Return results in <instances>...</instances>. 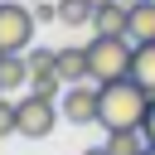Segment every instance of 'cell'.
I'll use <instances>...</instances> for the list:
<instances>
[{
	"instance_id": "6da1fadb",
	"label": "cell",
	"mask_w": 155,
	"mask_h": 155,
	"mask_svg": "<svg viewBox=\"0 0 155 155\" xmlns=\"http://www.w3.org/2000/svg\"><path fill=\"white\" fill-rule=\"evenodd\" d=\"M150 97L136 78H111L102 82V97H97V126L102 131H116V126H145V111H150Z\"/></svg>"
},
{
	"instance_id": "7a4b0ae2",
	"label": "cell",
	"mask_w": 155,
	"mask_h": 155,
	"mask_svg": "<svg viewBox=\"0 0 155 155\" xmlns=\"http://www.w3.org/2000/svg\"><path fill=\"white\" fill-rule=\"evenodd\" d=\"M131 58H136L131 34H97V39L87 44V68H92V82L131 78Z\"/></svg>"
},
{
	"instance_id": "3957f363",
	"label": "cell",
	"mask_w": 155,
	"mask_h": 155,
	"mask_svg": "<svg viewBox=\"0 0 155 155\" xmlns=\"http://www.w3.org/2000/svg\"><path fill=\"white\" fill-rule=\"evenodd\" d=\"M34 10L19 0H0V53H24L34 44Z\"/></svg>"
},
{
	"instance_id": "277c9868",
	"label": "cell",
	"mask_w": 155,
	"mask_h": 155,
	"mask_svg": "<svg viewBox=\"0 0 155 155\" xmlns=\"http://www.w3.org/2000/svg\"><path fill=\"white\" fill-rule=\"evenodd\" d=\"M97 97H102V82H92V78L68 82L63 97H58L63 121H73V126H92V121H97Z\"/></svg>"
},
{
	"instance_id": "5b68a950",
	"label": "cell",
	"mask_w": 155,
	"mask_h": 155,
	"mask_svg": "<svg viewBox=\"0 0 155 155\" xmlns=\"http://www.w3.org/2000/svg\"><path fill=\"white\" fill-rule=\"evenodd\" d=\"M53 126H58V102H53V97H44V92H29V97H19V136H29V140H44Z\"/></svg>"
},
{
	"instance_id": "8992f818",
	"label": "cell",
	"mask_w": 155,
	"mask_h": 155,
	"mask_svg": "<svg viewBox=\"0 0 155 155\" xmlns=\"http://www.w3.org/2000/svg\"><path fill=\"white\" fill-rule=\"evenodd\" d=\"M126 34H131V44H150L155 39V0L126 5Z\"/></svg>"
},
{
	"instance_id": "52a82bcc",
	"label": "cell",
	"mask_w": 155,
	"mask_h": 155,
	"mask_svg": "<svg viewBox=\"0 0 155 155\" xmlns=\"http://www.w3.org/2000/svg\"><path fill=\"white\" fill-rule=\"evenodd\" d=\"M107 150L111 155H140V150H150L145 126H116V131H107Z\"/></svg>"
},
{
	"instance_id": "ba28073f",
	"label": "cell",
	"mask_w": 155,
	"mask_h": 155,
	"mask_svg": "<svg viewBox=\"0 0 155 155\" xmlns=\"http://www.w3.org/2000/svg\"><path fill=\"white\" fill-rule=\"evenodd\" d=\"M92 24L97 34H126V0H107L92 10Z\"/></svg>"
},
{
	"instance_id": "9c48e42d",
	"label": "cell",
	"mask_w": 155,
	"mask_h": 155,
	"mask_svg": "<svg viewBox=\"0 0 155 155\" xmlns=\"http://www.w3.org/2000/svg\"><path fill=\"white\" fill-rule=\"evenodd\" d=\"M58 78H63V87L92 78V68H87V48H58Z\"/></svg>"
},
{
	"instance_id": "30bf717a",
	"label": "cell",
	"mask_w": 155,
	"mask_h": 155,
	"mask_svg": "<svg viewBox=\"0 0 155 155\" xmlns=\"http://www.w3.org/2000/svg\"><path fill=\"white\" fill-rule=\"evenodd\" d=\"M131 78H136L145 92H155V39H150V44H136V58H131Z\"/></svg>"
},
{
	"instance_id": "8fae6325",
	"label": "cell",
	"mask_w": 155,
	"mask_h": 155,
	"mask_svg": "<svg viewBox=\"0 0 155 155\" xmlns=\"http://www.w3.org/2000/svg\"><path fill=\"white\" fill-rule=\"evenodd\" d=\"M24 82H29V58L5 53V58H0V87H5V92H15V87H24Z\"/></svg>"
},
{
	"instance_id": "7c38bea8",
	"label": "cell",
	"mask_w": 155,
	"mask_h": 155,
	"mask_svg": "<svg viewBox=\"0 0 155 155\" xmlns=\"http://www.w3.org/2000/svg\"><path fill=\"white\" fill-rule=\"evenodd\" d=\"M58 63H39V68H29V92H44V97H58Z\"/></svg>"
},
{
	"instance_id": "4fadbf2b",
	"label": "cell",
	"mask_w": 155,
	"mask_h": 155,
	"mask_svg": "<svg viewBox=\"0 0 155 155\" xmlns=\"http://www.w3.org/2000/svg\"><path fill=\"white\" fill-rule=\"evenodd\" d=\"M58 24H68V29L92 24V0H58Z\"/></svg>"
},
{
	"instance_id": "5bb4252c",
	"label": "cell",
	"mask_w": 155,
	"mask_h": 155,
	"mask_svg": "<svg viewBox=\"0 0 155 155\" xmlns=\"http://www.w3.org/2000/svg\"><path fill=\"white\" fill-rule=\"evenodd\" d=\"M15 131H19V102H5L0 97V140L15 136Z\"/></svg>"
},
{
	"instance_id": "9a60e30c",
	"label": "cell",
	"mask_w": 155,
	"mask_h": 155,
	"mask_svg": "<svg viewBox=\"0 0 155 155\" xmlns=\"http://www.w3.org/2000/svg\"><path fill=\"white\" fill-rule=\"evenodd\" d=\"M34 19H39V24L58 19V0H34Z\"/></svg>"
},
{
	"instance_id": "2e32d148",
	"label": "cell",
	"mask_w": 155,
	"mask_h": 155,
	"mask_svg": "<svg viewBox=\"0 0 155 155\" xmlns=\"http://www.w3.org/2000/svg\"><path fill=\"white\" fill-rule=\"evenodd\" d=\"M145 140H150V150H155V97H150V111H145Z\"/></svg>"
},
{
	"instance_id": "e0dca14e",
	"label": "cell",
	"mask_w": 155,
	"mask_h": 155,
	"mask_svg": "<svg viewBox=\"0 0 155 155\" xmlns=\"http://www.w3.org/2000/svg\"><path fill=\"white\" fill-rule=\"evenodd\" d=\"M97 5H107V0H92V10H97Z\"/></svg>"
},
{
	"instance_id": "ac0fdd59",
	"label": "cell",
	"mask_w": 155,
	"mask_h": 155,
	"mask_svg": "<svg viewBox=\"0 0 155 155\" xmlns=\"http://www.w3.org/2000/svg\"><path fill=\"white\" fill-rule=\"evenodd\" d=\"M0 97H5V87H0Z\"/></svg>"
},
{
	"instance_id": "d6986e66",
	"label": "cell",
	"mask_w": 155,
	"mask_h": 155,
	"mask_svg": "<svg viewBox=\"0 0 155 155\" xmlns=\"http://www.w3.org/2000/svg\"><path fill=\"white\" fill-rule=\"evenodd\" d=\"M126 5H136V0H126Z\"/></svg>"
},
{
	"instance_id": "ffe728a7",
	"label": "cell",
	"mask_w": 155,
	"mask_h": 155,
	"mask_svg": "<svg viewBox=\"0 0 155 155\" xmlns=\"http://www.w3.org/2000/svg\"><path fill=\"white\" fill-rule=\"evenodd\" d=\"M0 58H5V53H0Z\"/></svg>"
}]
</instances>
